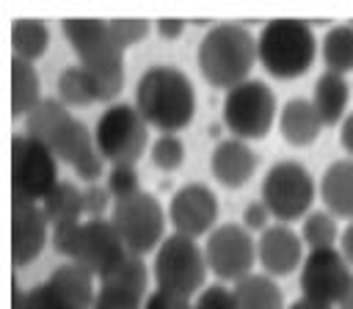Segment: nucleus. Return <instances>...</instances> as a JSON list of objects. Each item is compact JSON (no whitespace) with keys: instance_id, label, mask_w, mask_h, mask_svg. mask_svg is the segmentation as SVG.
Masks as SVG:
<instances>
[{"instance_id":"1","label":"nucleus","mask_w":353,"mask_h":309,"mask_svg":"<svg viewBox=\"0 0 353 309\" xmlns=\"http://www.w3.org/2000/svg\"><path fill=\"white\" fill-rule=\"evenodd\" d=\"M135 108L149 127H157L160 132H176L193 119V83L174 66H152L135 83Z\"/></svg>"},{"instance_id":"2","label":"nucleus","mask_w":353,"mask_h":309,"mask_svg":"<svg viewBox=\"0 0 353 309\" xmlns=\"http://www.w3.org/2000/svg\"><path fill=\"white\" fill-rule=\"evenodd\" d=\"M199 69L204 80L215 88H234L245 80H251V69L259 61L256 55V39L245 25L223 22L212 25L196 52Z\"/></svg>"},{"instance_id":"3","label":"nucleus","mask_w":353,"mask_h":309,"mask_svg":"<svg viewBox=\"0 0 353 309\" xmlns=\"http://www.w3.org/2000/svg\"><path fill=\"white\" fill-rule=\"evenodd\" d=\"M317 52L314 33L303 19H270L256 36V55L268 74L292 80L301 77Z\"/></svg>"},{"instance_id":"4","label":"nucleus","mask_w":353,"mask_h":309,"mask_svg":"<svg viewBox=\"0 0 353 309\" xmlns=\"http://www.w3.org/2000/svg\"><path fill=\"white\" fill-rule=\"evenodd\" d=\"M149 141V124L130 102H116L102 110L94 127V143L110 166H135Z\"/></svg>"},{"instance_id":"5","label":"nucleus","mask_w":353,"mask_h":309,"mask_svg":"<svg viewBox=\"0 0 353 309\" xmlns=\"http://www.w3.org/2000/svg\"><path fill=\"white\" fill-rule=\"evenodd\" d=\"M207 259L204 248L179 232L168 235L154 254V281L157 290H168L185 298L199 295V287L207 279Z\"/></svg>"},{"instance_id":"6","label":"nucleus","mask_w":353,"mask_h":309,"mask_svg":"<svg viewBox=\"0 0 353 309\" xmlns=\"http://www.w3.org/2000/svg\"><path fill=\"white\" fill-rule=\"evenodd\" d=\"M58 157L41 141L28 135L11 138V196L41 204V199L61 182Z\"/></svg>"},{"instance_id":"7","label":"nucleus","mask_w":353,"mask_h":309,"mask_svg":"<svg viewBox=\"0 0 353 309\" xmlns=\"http://www.w3.org/2000/svg\"><path fill=\"white\" fill-rule=\"evenodd\" d=\"M262 201L268 204L270 215L281 223L306 218L314 201L312 174L295 160L273 163L262 179Z\"/></svg>"},{"instance_id":"8","label":"nucleus","mask_w":353,"mask_h":309,"mask_svg":"<svg viewBox=\"0 0 353 309\" xmlns=\"http://www.w3.org/2000/svg\"><path fill=\"white\" fill-rule=\"evenodd\" d=\"M276 119V97L268 83L245 80L226 91L223 97V124L240 141L262 138L273 127Z\"/></svg>"},{"instance_id":"9","label":"nucleus","mask_w":353,"mask_h":309,"mask_svg":"<svg viewBox=\"0 0 353 309\" xmlns=\"http://www.w3.org/2000/svg\"><path fill=\"white\" fill-rule=\"evenodd\" d=\"M110 221L119 229V235H121V240H124L130 254L141 257L146 251H154V246L163 240L165 212L157 204V199L143 193V190L113 201Z\"/></svg>"},{"instance_id":"10","label":"nucleus","mask_w":353,"mask_h":309,"mask_svg":"<svg viewBox=\"0 0 353 309\" xmlns=\"http://www.w3.org/2000/svg\"><path fill=\"white\" fill-rule=\"evenodd\" d=\"M204 259L207 268L221 281H240L251 276L254 259H256V243L251 240L248 229L240 223H218L204 243Z\"/></svg>"},{"instance_id":"11","label":"nucleus","mask_w":353,"mask_h":309,"mask_svg":"<svg viewBox=\"0 0 353 309\" xmlns=\"http://www.w3.org/2000/svg\"><path fill=\"white\" fill-rule=\"evenodd\" d=\"M353 281V270L342 251L336 248H317L309 251L303 265H301V292L309 301L325 303V306H339L342 295L347 292Z\"/></svg>"},{"instance_id":"12","label":"nucleus","mask_w":353,"mask_h":309,"mask_svg":"<svg viewBox=\"0 0 353 309\" xmlns=\"http://www.w3.org/2000/svg\"><path fill=\"white\" fill-rule=\"evenodd\" d=\"M63 36L80 58L83 69H99L124 63V47L110 30L108 19H63Z\"/></svg>"},{"instance_id":"13","label":"nucleus","mask_w":353,"mask_h":309,"mask_svg":"<svg viewBox=\"0 0 353 309\" xmlns=\"http://www.w3.org/2000/svg\"><path fill=\"white\" fill-rule=\"evenodd\" d=\"M168 218H171V223H174V229L179 235L196 240L199 235H210L215 229V221H218V199L201 182L182 185L171 196Z\"/></svg>"},{"instance_id":"14","label":"nucleus","mask_w":353,"mask_h":309,"mask_svg":"<svg viewBox=\"0 0 353 309\" xmlns=\"http://www.w3.org/2000/svg\"><path fill=\"white\" fill-rule=\"evenodd\" d=\"M127 246L110 218H88L83 223V240L77 251V265H83L94 279H102L127 257Z\"/></svg>"},{"instance_id":"15","label":"nucleus","mask_w":353,"mask_h":309,"mask_svg":"<svg viewBox=\"0 0 353 309\" xmlns=\"http://www.w3.org/2000/svg\"><path fill=\"white\" fill-rule=\"evenodd\" d=\"M47 229H50V221L41 204L11 196V262L14 265H28L41 254L50 237Z\"/></svg>"},{"instance_id":"16","label":"nucleus","mask_w":353,"mask_h":309,"mask_svg":"<svg viewBox=\"0 0 353 309\" xmlns=\"http://www.w3.org/2000/svg\"><path fill=\"white\" fill-rule=\"evenodd\" d=\"M256 259L270 276H287L298 265H303L301 237L287 223L268 226L256 240Z\"/></svg>"},{"instance_id":"17","label":"nucleus","mask_w":353,"mask_h":309,"mask_svg":"<svg viewBox=\"0 0 353 309\" xmlns=\"http://www.w3.org/2000/svg\"><path fill=\"white\" fill-rule=\"evenodd\" d=\"M210 168H212V177L221 185L240 188V185H245L254 177V171H256V154H254V149L245 141H240V138H223L212 149Z\"/></svg>"},{"instance_id":"18","label":"nucleus","mask_w":353,"mask_h":309,"mask_svg":"<svg viewBox=\"0 0 353 309\" xmlns=\"http://www.w3.org/2000/svg\"><path fill=\"white\" fill-rule=\"evenodd\" d=\"M47 284L55 290V295L69 309H94V301H97L99 287H94V276L83 265L66 262V265L55 268L52 276L47 279Z\"/></svg>"},{"instance_id":"19","label":"nucleus","mask_w":353,"mask_h":309,"mask_svg":"<svg viewBox=\"0 0 353 309\" xmlns=\"http://www.w3.org/2000/svg\"><path fill=\"white\" fill-rule=\"evenodd\" d=\"M323 119L314 108L312 99H303V97H295L290 99L284 108H281V116H279V130L284 135L287 143L292 146H309L312 141H317L320 130H323Z\"/></svg>"},{"instance_id":"20","label":"nucleus","mask_w":353,"mask_h":309,"mask_svg":"<svg viewBox=\"0 0 353 309\" xmlns=\"http://www.w3.org/2000/svg\"><path fill=\"white\" fill-rule=\"evenodd\" d=\"M99 281V290L102 292H110V295H121V298H130V301H146V287H149V270H146V262L138 257V254H127L116 268H110Z\"/></svg>"},{"instance_id":"21","label":"nucleus","mask_w":353,"mask_h":309,"mask_svg":"<svg viewBox=\"0 0 353 309\" xmlns=\"http://www.w3.org/2000/svg\"><path fill=\"white\" fill-rule=\"evenodd\" d=\"M320 199L334 218L353 221V160H336L323 171Z\"/></svg>"},{"instance_id":"22","label":"nucleus","mask_w":353,"mask_h":309,"mask_svg":"<svg viewBox=\"0 0 353 309\" xmlns=\"http://www.w3.org/2000/svg\"><path fill=\"white\" fill-rule=\"evenodd\" d=\"M347 97H350V86L345 80V74L336 72H323L314 83V94L312 102L323 119V124H336L345 121V108H347Z\"/></svg>"},{"instance_id":"23","label":"nucleus","mask_w":353,"mask_h":309,"mask_svg":"<svg viewBox=\"0 0 353 309\" xmlns=\"http://www.w3.org/2000/svg\"><path fill=\"white\" fill-rule=\"evenodd\" d=\"M232 292L237 309H284L281 290L268 273H251L240 279L232 287Z\"/></svg>"},{"instance_id":"24","label":"nucleus","mask_w":353,"mask_h":309,"mask_svg":"<svg viewBox=\"0 0 353 309\" xmlns=\"http://www.w3.org/2000/svg\"><path fill=\"white\" fill-rule=\"evenodd\" d=\"M39 91L41 88H39V74H36L33 63L14 55L11 58V113L28 116L41 102Z\"/></svg>"},{"instance_id":"25","label":"nucleus","mask_w":353,"mask_h":309,"mask_svg":"<svg viewBox=\"0 0 353 309\" xmlns=\"http://www.w3.org/2000/svg\"><path fill=\"white\" fill-rule=\"evenodd\" d=\"M41 210L47 215V221L52 226L58 223H74L80 221V215L85 212V204H83V190L74 185V182H58L44 199H41Z\"/></svg>"},{"instance_id":"26","label":"nucleus","mask_w":353,"mask_h":309,"mask_svg":"<svg viewBox=\"0 0 353 309\" xmlns=\"http://www.w3.org/2000/svg\"><path fill=\"white\" fill-rule=\"evenodd\" d=\"M72 119L66 105L61 99H41L28 116H25V135L41 143H50L52 135Z\"/></svg>"},{"instance_id":"27","label":"nucleus","mask_w":353,"mask_h":309,"mask_svg":"<svg viewBox=\"0 0 353 309\" xmlns=\"http://www.w3.org/2000/svg\"><path fill=\"white\" fill-rule=\"evenodd\" d=\"M50 149H52V154L58 157V160H63V163H74L77 157H83L88 149H94L97 143H94V130H88L80 119H69L55 135H52V141L47 143Z\"/></svg>"},{"instance_id":"28","label":"nucleus","mask_w":353,"mask_h":309,"mask_svg":"<svg viewBox=\"0 0 353 309\" xmlns=\"http://www.w3.org/2000/svg\"><path fill=\"white\" fill-rule=\"evenodd\" d=\"M11 47H14V55L17 58H25V61L33 63L50 47V30H47V25L39 22V19H17L11 25Z\"/></svg>"},{"instance_id":"29","label":"nucleus","mask_w":353,"mask_h":309,"mask_svg":"<svg viewBox=\"0 0 353 309\" xmlns=\"http://www.w3.org/2000/svg\"><path fill=\"white\" fill-rule=\"evenodd\" d=\"M323 61L328 72L345 74L353 72V22L350 25H336L323 36Z\"/></svg>"},{"instance_id":"30","label":"nucleus","mask_w":353,"mask_h":309,"mask_svg":"<svg viewBox=\"0 0 353 309\" xmlns=\"http://www.w3.org/2000/svg\"><path fill=\"white\" fill-rule=\"evenodd\" d=\"M58 99L63 105H74V108H83V105L97 102L91 77H88V72L80 63L61 69V74H58Z\"/></svg>"},{"instance_id":"31","label":"nucleus","mask_w":353,"mask_h":309,"mask_svg":"<svg viewBox=\"0 0 353 309\" xmlns=\"http://www.w3.org/2000/svg\"><path fill=\"white\" fill-rule=\"evenodd\" d=\"M339 229H336V218L328 210H314L303 218L301 223V240L309 246V251L317 248H334Z\"/></svg>"},{"instance_id":"32","label":"nucleus","mask_w":353,"mask_h":309,"mask_svg":"<svg viewBox=\"0 0 353 309\" xmlns=\"http://www.w3.org/2000/svg\"><path fill=\"white\" fill-rule=\"evenodd\" d=\"M97 94V102H110L121 94L124 88V63H113V66H99V69H85Z\"/></svg>"},{"instance_id":"33","label":"nucleus","mask_w":353,"mask_h":309,"mask_svg":"<svg viewBox=\"0 0 353 309\" xmlns=\"http://www.w3.org/2000/svg\"><path fill=\"white\" fill-rule=\"evenodd\" d=\"M152 160H154V166L163 168V171L179 168L182 160H185V146H182V141H179L174 132H163V135L152 143Z\"/></svg>"},{"instance_id":"34","label":"nucleus","mask_w":353,"mask_h":309,"mask_svg":"<svg viewBox=\"0 0 353 309\" xmlns=\"http://www.w3.org/2000/svg\"><path fill=\"white\" fill-rule=\"evenodd\" d=\"M80 240H83V221H74V223H58V226H52L50 243H52V248H55L61 257H66L69 262H74V259H77Z\"/></svg>"},{"instance_id":"35","label":"nucleus","mask_w":353,"mask_h":309,"mask_svg":"<svg viewBox=\"0 0 353 309\" xmlns=\"http://www.w3.org/2000/svg\"><path fill=\"white\" fill-rule=\"evenodd\" d=\"M108 190L113 196V201L119 199H127L132 193H141V185H138V168L135 166H110V174H108Z\"/></svg>"},{"instance_id":"36","label":"nucleus","mask_w":353,"mask_h":309,"mask_svg":"<svg viewBox=\"0 0 353 309\" xmlns=\"http://www.w3.org/2000/svg\"><path fill=\"white\" fill-rule=\"evenodd\" d=\"M193 309H237L234 306V292L223 284H210L196 295Z\"/></svg>"},{"instance_id":"37","label":"nucleus","mask_w":353,"mask_h":309,"mask_svg":"<svg viewBox=\"0 0 353 309\" xmlns=\"http://www.w3.org/2000/svg\"><path fill=\"white\" fill-rule=\"evenodd\" d=\"M108 22H110V30H113V36L119 39V44L124 50L130 44L141 41L149 33V22L146 19H108Z\"/></svg>"},{"instance_id":"38","label":"nucleus","mask_w":353,"mask_h":309,"mask_svg":"<svg viewBox=\"0 0 353 309\" xmlns=\"http://www.w3.org/2000/svg\"><path fill=\"white\" fill-rule=\"evenodd\" d=\"M72 168H74V174H77L80 179H85L88 185H94V182L102 177V171H105V157H102L99 149L94 146V149H88L83 157H77V160L72 163Z\"/></svg>"},{"instance_id":"39","label":"nucleus","mask_w":353,"mask_h":309,"mask_svg":"<svg viewBox=\"0 0 353 309\" xmlns=\"http://www.w3.org/2000/svg\"><path fill=\"white\" fill-rule=\"evenodd\" d=\"M83 204L88 218H105V210L110 207V190L108 185H85L83 188Z\"/></svg>"},{"instance_id":"40","label":"nucleus","mask_w":353,"mask_h":309,"mask_svg":"<svg viewBox=\"0 0 353 309\" xmlns=\"http://www.w3.org/2000/svg\"><path fill=\"white\" fill-rule=\"evenodd\" d=\"M28 309H69V306L44 281V284H36L33 290H28Z\"/></svg>"},{"instance_id":"41","label":"nucleus","mask_w":353,"mask_h":309,"mask_svg":"<svg viewBox=\"0 0 353 309\" xmlns=\"http://www.w3.org/2000/svg\"><path fill=\"white\" fill-rule=\"evenodd\" d=\"M143 309H193V301L185 295L168 292V290H154L143 301Z\"/></svg>"},{"instance_id":"42","label":"nucleus","mask_w":353,"mask_h":309,"mask_svg":"<svg viewBox=\"0 0 353 309\" xmlns=\"http://www.w3.org/2000/svg\"><path fill=\"white\" fill-rule=\"evenodd\" d=\"M273 215H270V210H268V204L265 201H251L245 210H243V223H245V229H268V221H270Z\"/></svg>"},{"instance_id":"43","label":"nucleus","mask_w":353,"mask_h":309,"mask_svg":"<svg viewBox=\"0 0 353 309\" xmlns=\"http://www.w3.org/2000/svg\"><path fill=\"white\" fill-rule=\"evenodd\" d=\"M94 309H143L138 301H130V298H121V295H110V292H97V301H94Z\"/></svg>"},{"instance_id":"44","label":"nucleus","mask_w":353,"mask_h":309,"mask_svg":"<svg viewBox=\"0 0 353 309\" xmlns=\"http://www.w3.org/2000/svg\"><path fill=\"white\" fill-rule=\"evenodd\" d=\"M185 30V19H157V33L163 39H176Z\"/></svg>"},{"instance_id":"45","label":"nucleus","mask_w":353,"mask_h":309,"mask_svg":"<svg viewBox=\"0 0 353 309\" xmlns=\"http://www.w3.org/2000/svg\"><path fill=\"white\" fill-rule=\"evenodd\" d=\"M339 141H342L345 152H347V154H350V160H353V113H347V116H345L342 130H339Z\"/></svg>"},{"instance_id":"46","label":"nucleus","mask_w":353,"mask_h":309,"mask_svg":"<svg viewBox=\"0 0 353 309\" xmlns=\"http://www.w3.org/2000/svg\"><path fill=\"white\" fill-rule=\"evenodd\" d=\"M342 257L347 259V265H353V221L347 223V229L342 232Z\"/></svg>"},{"instance_id":"47","label":"nucleus","mask_w":353,"mask_h":309,"mask_svg":"<svg viewBox=\"0 0 353 309\" xmlns=\"http://www.w3.org/2000/svg\"><path fill=\"white\" fill-rule=\"evenodd\" d=\"M287 309H334V306H325V303H317V301H309V298H298L295 303H290Z\"/></svg>"},{"instance_id":"48","label":"nucleus","mask_w":353,"mask_h":309,"mask_svg":"<svg viewBox=\"0 0 353 309\" xmlns=\"http://www.w3.org/2000/svg\"><path fill=\"white\" fill-rule=\"evenodd\" d=\"M11 309H28V292H22L19 287H14L11 292Z\"/></svg>"},{"instance_id":"49","label":"nucleus","mask_w":353,"mask_h":309,"mask_svg":"<svg viewBox=\"0 0 353 309\" xmlns=\"http://www.w3.org/2000/svg\"><path fill=\"white\" fill-rule=\"evenodd\" d=\"M339 309H353V281H350L347 292L342 295V301H339Z\"/></svg>"}]
</instances>
